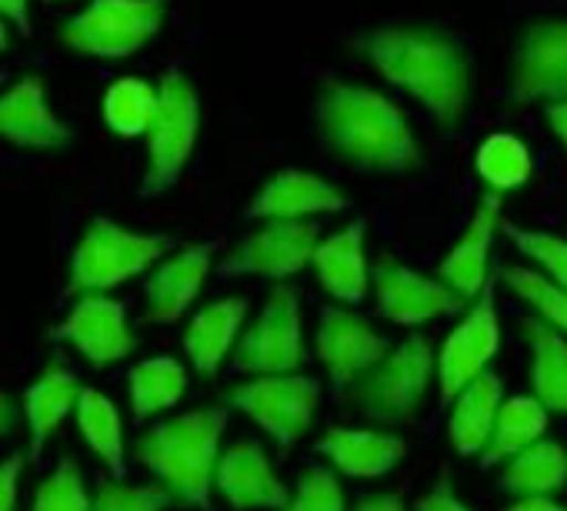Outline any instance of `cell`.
I'll use <instances>...</instances> for the list:
<instances>
[{"label":"cell","instance_id":"f1b7e54d","mask_svg":"<svg viewBox=\"0 0 567 511\" xmlns=\"http://www.w3.org/2000/svg\"><path fill=\"white\" fill-rule=\"evenodd\" d=\"M507 461L504 488L517 498L554 494L567 484V451L554 438H537Z\"/></svg>","mask_w":567,"mask_h":511},{"label":"cell","instance_id":"44dd1931","mask_svg":"<svg viewBox=\"0 0 567 511\" xmlns=\"http://www.w3.org/2000/svg\"><path fill=\"white\" fill-rule=\"evenodd\" d=\"M364 231L368 224L358 217L348 227L328 234L318 241L311 265L318 272L321 288L344 302V305H361L368 288H371V272H368V254H364Z\"/></svg>","mask_w":567,"mask_h":511},{"label":"cell","instance_id":"e0dca14e","mask_svg":"<svg viewBox=\"0 0 567 511\" xmlns=\"http://www.w3.org/2000/svg\"><path fill=\"white\" fill-rule=\"evenodd\" d=\"M214 488L234 511H277L291 498V488L274 474L267 451L250 438L220 451L214 468Z\"/></svg>","mask_w":567,"mask_h":511},{"label":"cell","instance_id":"cb8c5ba5","mask_svg":"<svg viewBox=\"0 0 567 511\" xmlns=\"http://www.w3.org/2000/svg\"><path fill=\"white\" fill-rule=\"evenodd\" d=\"M81 395V381L64 365H48L41 378L24 391V418L31 428V461H41L48 438L64 425L68 415H74Z\"/></svg>","mask_w":567,"mask_h":511},{"label":"cell","instance_id":"d4e9b609","mask_svg":"<svg viewBox=\"0 0 567 511\" xmlns=\"http://www.w3.org/2000/svg\"><path fill=\"white\" fill-rule=\"evenodd\" d=\"M504 385L494 371H481L471 385H464L454 398V411L447 421V435L457 454L477 458L487 444V435L494 428V415L501 408Z\"/></svg>","mask_w":567,"mask_h":511},{"label":"cell","instance_id":"f546056e","mask_svg":"<svg viewBox=\"0 0 567 511\" xmlns=\"http://www.w3.org/2000/svg\"><path fill=\"white\" fill-rule=\"evenodd\" d=\"M131 385V411L134 421H147L167 408H174L184 398L187 388V371L177 358L161 355V358H147L141 365L131 368L127 375Z\"/></svg>","mask_w":567,"mask_h":511},{"label":"cell","instance_id":"7bdbcfd3","mask_svg":"<svg viewBox=\"0 0 567 511\" xmlns=\"http://www.w3.org/2000/svg\"><path fill=\"white\" fill-rule=\"evenodd\" d=\"M504 511H567V504H557L547 494H530V498H520V501L507 504Z\"/></svg>","mask_w":567,"mask_h":511},{"label":"cell","instance_id":"f35d334b","mask_svg":"<svg viewBox=\"0 0 567 511\" xmlns=\"http://www.w3.org/2000/svg\"><path fill=\"white\" fill-rule=\"evenodd\" d=\"M21 468H24V454H11L8 461H0V511H14L18 504Z\"/></svg>","mask_w":567,"mask_h":511},{"label":"cell","instance_id":"e575fe53","mask_svg":"<svg viewBox=\"0 0 567 511\" xmlns=\"http://www.w3.org/2000/svg\"><path fill=\"white\" fill-rule=\"evenodd\" d=\"M31 511H91V494H87V484H84V471L78 468L74 458H61V464L38 488Z\"/></svg>","mask_w":567,"mask_h":511},{"label":"cell","instance_id":"ac0fdd59","mask_svg":"<svg viewBox=\"0 0 567 511\" xmlns=\"http://www.w3.org/2000/svg\"><path fill=\"white\" fill-rule=\"evenodd\" d=\"M214 251L217 244H187L167 262H161L147 285H144V302H147V321L151 325H174L187 315L194 298L200 295L210 268H214Z\"/></svg>","mask_w":567,"mask_h":511},{"label":"cell","instance_id":"484cf974","mask_svg":"<svg viewBox=\"0 0 567 511\" xmlns=\"http://www.w3.org/2000/svg\"><path fill=\"white\" fill-rule=\"evenodd\" d=\"M520 331L530 345V388L544 411L567 415V338L537 318H524Z\"/></svg>","mask_w":567,"mask_h":511},{"label":"cell","instance_id":"8992f818","mask_svg":"<svg viewBox=\"0 0 567 511\" xmlns=\"http://www.w3.org/2000/svg\"><path fill=\"white\" fill-rule=\"evenodd\" d=\"M167 21V0H91L58 31L61 44L84 58L124 61L147 48Z\"/></svg>","mask_w":567,"mask_h":511},{"label":"cell","instance_id":"8d00e7d4","mask_svg":"<svg viewBox=\"0 0 567 511\" xmlns=\"http://www.w3.org/2000/svg\"><path fill=\"white\" fill-rule=\"evenodd\" d=\"M171 494L154 484H124V481H101L97 494L91 498V511H164Z\"/></svg>","mask_w":567,"mask_h":511},{"label":"cell","instance_id":"1f68e13d","mask_svg":"<svg viewBox=\"0 0 567 511\" xmlns=\"http://www.w3.org/2000/svg\"><path fill=\"white\" fill-rule=\"evenodd\" d=\"M477 174L487 191H511L530 177V154L514 134H491L477 147Z\"/></svg>","mask_w":567,"mask_h":511},{"label":"cell","instance_id":"7c38bea8","mask_svg":"<svg viewBox=\"0 0 567 511\" xmlns=\"http://www.w3.org/2000/svg\"><path fill=\"white\" fill-rule=\"evenodd\" d=\"M501 348V325L494 311V285L471 302L461 325L444 338L441 355L434 358V375L441 385V401H454L464 385H471L481 371H487L491 358Z\"/></svg>","mask_w":567,"mask_h":511},{"label":"cell","instance_id":"4fadbf2b","mask_svg":"<svg viewBox=\"0 0 567 511\" xmlns=\"http://www.w3.org/2000/svg\"><path fill=\"white\" fill-rule=\"evenodd\" d=\"M371 282L378 292V311L401 328H417L434 318L457 315L467 305L441 278H427L394 258H381L374 265Z\"/></svg>","mask_w":567,"mask_h":511},{"label":"cell","instance_id":"5bb4252c","mask_svg":"<svg viewBox=\"0 0 567 511\" xmlns=\"http://www.w3.org/2000/svg\"><path fill=\"white\" fill-rule=\"evenodd\" d=\"M51 335L58 341H68L94 368L117 365L137 348V338L127 325V311L111 295H81Z\"/></svg>","mask_w":567,"mask_h":511},{"label":"cell","instance_id":"4316f807","mask_svg":"<svg viewBox=\"0 0 567 511\" xmlns=\"http://www.w3.org/2000/svg\"><path fill=\"white\" fill-rule=\"evenodd\" d=\"M74 418H78V431L84 435L91 451L104 461L111 478L124 481V474H127V444H124V428H121L117 405L107 395H101L97 388H81L78 405H74Z\"/></svg>","mask_w":567,"mask_h":511},{"label":"cell","instance_id":"836d02e7","mask_svg":"<svg viewBox=\"0 0 567 511\" xmlns=\"http://www.w3.org/2000/svg\"><path fill=\"white\" fill-rule=\"evenodd\" d=\"M501 231L507 234V241L530 258L544 278H550L557 288L567 292V241L557 237V234H544V231H527V227H517L511 221H501Z\"/></svg>","mask_w":567,"mask_h":511},{"label":"cell","instance_id":"9c48e42d","mask_svg":"<svg viewBox=\"0 0 567 511\" xmlns=\"http://www.w3.org/2000/svg\"><path fill=\"white\" fill-rule=\"evenodd\" d=\"M308 365L305 331H301V298L295 288L277 285L257 321L237 335L230 351V368L244 375H291Z\"/></svg>","mask_w":567,"mask_h":511},{"label":"cell","instance_id":"277c9868","mask_svg":"<svg viewBox=\"0 0 567 511\" xmlns=\"http://www.w3.org/2000/svg\"><path fill=\"white\" fill-rule=\"evenodd\" d=\"M167 247L171 241L161 234H141L111 217H94L74 247L68 295H107L154 268Z\"/></svg>","mask_w":567,"mask_h":511},{"label":"cell","instance_id":"52a82bcc","mask_svg":"<svg viewBox=\"0 0 567 511\" xmlns=\"http://www.w3.org/2000/svg\"><path fill=\"white\" fill-rule=\"evenodd\" d=\"M431 381L434 348L424 335H411L351 385V398L378 425H408L417 418Z\"/></svg>","mask_w":567,"mask_h":511},{"label":"cell","instance_id":"ab89813d","mask_svg":"<svg viewBox=\"0 0 567 511\" xmlns=\"http://www.w3.org/2000/svg\"><path fill=\"white\" fill-rule=\"evenodd\" d=\"M0 18L18 28V34H31V0H0Z\"/></svg>","mask_w":567,"mask_h":511},{"label":"cell","instance_id":"7a4b0ae2","mask_svg":"<svg viewBox=\"0 0 567 511\" xmlns=\"http://www.w3.org/2000/svg\"><path fill=\"white\" fill-rule=\"evenodd\" d=\"M321 141L361 171L404 174L421 164V147L408 114L374 88L351 81H324L315 108Z\"/></svg>","mask_w":567,"mask_h":511},{"label":"cell","instance_id":"8fae6325","mask_svg":"<svg viewBox=\"0 0 567 511\" xmlns=\"http://www.w3.org/2000/svg\"><path fill=\"white\" fill-rule=\"evenodd\" d=\"M511 101H567V21H534L524 28L511 61Z\"/></svg>","mask_w":567,"mask_h":511},{"label":"cell","instance_id":"30bf717a","mask_svg":"<svg viewBox=\"0 0 567 511\" xmlns=\"http://www.w3.org/2000/svg\"><path fill=\"white\" fill-rule=\"evenodd\" d=\"M321 241L315 221H260L257 231L244 234L220 262V278H270L288 282L311 265Z\"/></svg>","mask_w":567,"mask_h":511},{"label":"cell","instance_id":"b9f144b4","mask_svg":"<svg viewBox=\"0 0 567 511\" xmlns=\"http://www.w3.org/2000/svg\"><path fill=\"white\" fill-rule=\"evenodd\" d=\"M354 511H408L398 494H371L354 504Z\"/></svg>","mask_w":567,"mask_h":511},{"label":"cell","instance_id":"ee69618b","mask_svg":"<svg viewBox=\"0 0 567 511\" xmlns=\"http://www.w3.org/2000/svg\"><path fill=\"white\" fill-rule=\"evenodd\" d=\"M18 418H21V411H18V401H14L11 395L0 391V438L11 435V431L18 428Z\"/></svg>","mask_w":567,"mask_h":511},{"label":"cell","instance_id":"2e32d148","mask_svg":"<svg viewBox=\"0 0 567 511\" xmlns=\"http://www.w3.org/2000/svg\"><path fill=\"white\" fill-rule=\"evenodd\" d=\"M0 141L21 151H64L74 141L68 121L48 104L44 78L31 74L0 94Z\"/></svg>","mask_w":567,"mask_h":511},{"label":"cell","instance_id":"83f0119b","mask_svg":"<svg viewBox=\"0 0 567 511\" xmlns=\"http://www.w3.org/2000/svg\"><path fill=\"white\" fill-rule=\"evenodd\" d=\"M544 431H547V411L534 395L507 398V401H501V408L494 415V428L487 435V444L477 458L484 468H491L497 461L514 458L530 441L544 438Z\"/></svg>","mask_w":567,"mask_h":511},{"label":"cell","instance_id":"9a60e30c","mask_svg":"<svg viewBox=\"0 0 567 511\" xmlns=\"http://www.w3.org/2000/svg\"><path fill=\"white\" fill-rule=\"evenodd\" d=\"M388 351L391 341L381 331H374L361 315L344 308H324L318 325V358L324 361L334 388H351Z\"/></svg>","mask_w":567,"mask_h":511},{"label":"cell","instance_id":"f6af8a7d","mask_svg":"<svg viewBox=\"0 0 567 511\" xmlns=\"http://www.w3.org/2000/svg\"><path fill=\"white\" fill-rule=\"evenodd\" d=\"M11 48V28H8V21L0 18V54H4Z\"/></svg>","mask_w":567,"mask_h":511},{"label":"cell","instance_id":"3957f363","mask_svg":"<svg viewBox=\"0 0 567 511\" xmlns=\"http://www.w3.org/2000/svg\"><path fill=\"white\" fill-rule=\"evenodd\" d=\"M227 428V408H194L147 428L137 441V461L154 481L184 508L207 511L214 494V468L220 458V438Z\"/></svg>","mask_w":567,"mask_h":511},{"label":"cell","instance_id":"ffe728a7","mask_svg":"<svg viewBox=\"0 0 567 511\" xmlns=\"http://www.w3.org/2000/svg\"><path fill=\"white\" fill-rule=\"evenodd\" d=\"M497 227H501V194L484 191V197H481L477 211L471 214L464 234L457 237V244L447 251V258L437 268L441 282L451 292H457L464 302H474L487 285L491 244H494Z\"/></svg>","mask_w":567,"mask_h":511},{"label":"cell","instance_id":"d6a6232c","mask_svg":"<svg viewBox=\"0 0 567 511\" xmlns=\"http://www.w3.org/2000/svg\"><path fill=\"white\" fill-rule=\"evenodd\" d=\"M504 285L537 311V321H544L547 328L567 335V292L564 288H557L540 272H530V268H520V265L504 268Z\"/></svg>","mask_w":567,"mask_h":511},{"label":"cell","instance_id":"5b68a950","mask_svg":"<svg viewBox=\"0 0 567 511\" xmlns=\"http://www.w3.org/2000/svg\"><path fill=\"white\" fill-rule=\"evenodd\" d=\"M197 134H200L197 88L181 71H167L157 84V108L144 131L147 141V167L141 184L144 197L164 194L181 181L184 167L194 157Z\"/></svg>","mask_w":567,"mask_h":511},{"label":"cell","instance_id":"4dcf8cb0","mask_svg":"<svg viewBox=\"0 0 567 511\" xmlns=\"http://www.w3.org/2000/svg\"><path fill=\"white\" fill-rule=\"evenodd\" d=\"M157 88L141 78H121L104 91V124L117 137H141L154 117Z\"/></svg>","mask_w":567,"mask_h":511},{"label":"cell","instance_id":"7402d4cb","mask_svg":"<svg viewBox=\"0 0 567 511\" xmlns=\"http://www.w3.org/2000/svg\"><path fill=\"white\" fill-rule=\"evenodd\" d=\"M318 451L348 478H381L408 454V441L391 431L368 428H328Z\"/></svg>","mask_w":567,"mask_h":511},{"label":"cell","instance_id":"d6986e66","mask_svg":"<svg viewBox=\"0 0 567 511\" xmlns=\"http://www.w3.org/2000/svg\"><path fill=\"white\" fill-rule=\"evenodd\" d=\"M348 197L338 184L318 177L315 171H277L250 201V221H311L318 214L344 211Z\"/></svg>","mask_w":567,"mask_h":511},{"label":"cell","instance_id":"60d3db41","mask_svg":"<svg viewBox=\"0 0 567 511\" xmlns=\"http://www.w3.org/2000/svg\"><path fill=\"white\" fill-rule=\"evenodd\" d=\"M544 117L550 124V131L560 137L564 151H567V101H557V104H544Z\"/></svg>","mask_w":567,"mask_h":511},{"label":"cell","instance_id":"d590c367","mask_svg":"<svg viewBox=\"0 0 567 511\" xmlns=\"http://www.w3.org/2000/svg\"><path fill=\"white\" fill-rule=\"evenodd\" d=\"M277 511H348V498H344L338 474L315 464V468H305L298 488Z\"/></svg>","mask_w":567,"mask_h":511},{"label":"cell","instance_id":"603a6c76","mask_svg":"<svg viewBox=\"0 0 567 511\" xmlns=\"http://www.w3.org/2000/svg\"><path fill=\"white\" fill-rule=\"evenodd\" d=\"M244 321H247V298H220L210 302L204 311H197L184 331V351L190 358V368L204 378L217 375V368L234 351Z\"/></svg>","mask_w":567,"mask_h":511},{"label":"cell","instance_id":"ba28073f","mask_svg":"<svg viewBox=\"0 0 567 511\" xmlns=\"http://www.w3.org/2000/svg\"><path fill=\"white\" fill-rule=\"evenodd\" d=\"M224 401L244 411L260 431H267L280 451H288L315 425V411L321 405V381L301 371L254 375L250 381L227 388Z\"/></svg>","mask_w":567,"mask_h":511},{"label":"cell","instance_id":"6da1fadb","mask_svg":"<svg viewBox=\"0 0 567 511\" xmlns=\"http://www.w3.org/2000/svg\"><path fill=\"white\" fill-rule=\"evenodd\" d=\"M354 51L394 88L408 91L441 127H457L471 98V58L464 44L424 24L364 31Z\"/></svg>","mask_w":567,"mask_h":511},{"label":"cell","instance_id":"74e56055","mask_svg":"<svg viewBox=\"0 0 567 511\" xmlns=\"http://www.w3.org/2000/svg\"><path fill=\"white\" fill-rule=\"evenodd\" d=\"M417 511H471L457 494H454V488H451V478L447 474H441L437 478V484L417 501Z\"/></svg>","mask_w":567,"mask_h":511}]
</instances>
